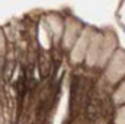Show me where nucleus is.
Here are the masks:
<instances>
[{"label": "nucleus", "mask_w": 125, "mask_h": 124, "mask_svg": "<svg viewBox=\"0 0 125 124\" xmlns=\"http://www.w3.org/2000/svg\"><path fill=\"white\" fill-rule=\"evenodd\" d=\"M100 111H102V108H100V101H99L97 98L92 96V98L89 99V104H87V115H89V118H90V120H96V118L100 115Z\"/></svg>", "instance_id": "obj_1"}, {"label": "nucleus", "mask_w": 125, "mask_h": 124, "mask_svg": "<svg viewBox=\"0 0 125 124\" xmlns=\"http://www.w3.org/2000/svg\"><path fill=\"white\" fill-rule=\"evenodd\" d=\"M50 67H51V62H50L48 54H41L39 56V72H41V74L47 76L50 72Z\"/></svg>", "instance_id": "obj_2"}]
</instances>
